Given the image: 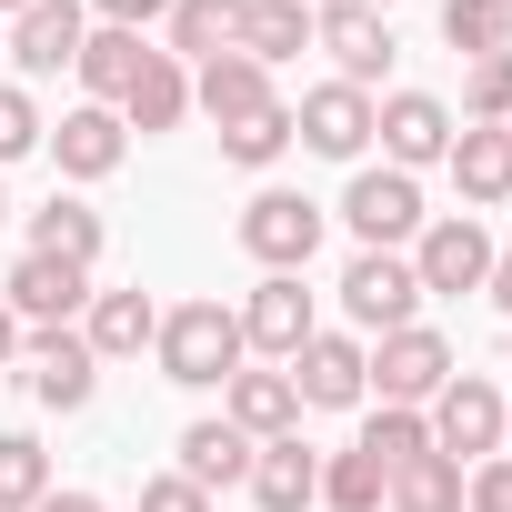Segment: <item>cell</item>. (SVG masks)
<instances>
[{
    "mask_svg": "<svg viewBox=\"0 0 512 512\" xmlns=\"http://www.w3.org/2000/svg\"><path fill=\"white\" fill-rule=\"evenodd\" d=\"M362 11H382V21H392V0H362Z\"/></svg>",
    "mask_w": 512,
    "mask_h": 512,
    "instance_id": "cell-44",
    "label": "cell"
},
{
    "mask_svg": "<svg viewBox=\"0 0 512 512\" xmlns=\"http://www.w3.org/2000/svg\"><path fill=\"white\" fill-rule=\"evenodd\" d=\"M221 422H231L241 442H282V432H302L292 372H231V382H221Z\"/></svg>",
    "mask_w": 512,
    "mask_h": 512,
    "instance_id": "cell-17",
    "label": "cell"
},
{
    "mask_svg": "<svg viewBox=\"0 0 512 512\" xmlns=\"http://www.w3.org/2000/svg\"><path fill=\"white\" fill-rule=\"evenodd\" d=\"M292 141L322 151V161H352V171H362V151H372V91H352V81H312V91L292 101Z\"/></svg>",
    "mask_w": 512,
    "mask_h": 512,
    "instance_id": "cell-9",
    "label": "cell"
},
{
    "mask_svg": "<svg viewBox=\"0 0 512 512\" xmlns=\"http://www.w3.org/2000/svg\"><path fill=\"white\" fill-rule=\"evenodd\" d=\"M442 171H452V191L472 201V211H502L512 201V131H452V151H442Z\"/></svg>",
    "mask_w": 512,
    "mask_h": 512,
    "instance_id": "cell-21",
    "label": "cell"
},
{
    "mask_svg": "<svg viewBox=\"0 0 512 512\" xmlns=\"http://www.w3.org/2000/svg\"><path fill=\"white\" fill-rule=\"evenodd\" d=\"M282 151H292V101H272V111H251V121L221 131V161L231 171H272Z\"/></svg>",
    "mask_w": 512,
    "mask_h": 512,
    "instance_id": "cell-30",
    "label": "cell"
},
{
    "mask_svg": "<svg viewBox=\"0 0 512 512\" xmlns=\"http://www.w3.org/2000/svg\"><path fill=\"white\" fill-rule=\"evenodd\" d=\"M342 221H352V241H362V251H412L432 211H422V181H412V171L362 161V171L342 181Z\"/></svg>",
    "mask_w": 512,
    "mask_h": 512,
    "instance_id": "cell-2",
    "label": "cell"
},
{
    "mask_svg": "<svg viewBox=\"0 0 512 512\" xmlns=\"http://www.w3.org/2000/svg\"><path fill=\"white\" fill-rule=\"evenodd\" d=\"M362 352H372V392H382V402H402V412H422V402L462 372V362H452V342H442L432 322H402V332H382V342H362Z\"/></svg>",
    "mask_w": 512,
    "mask_h": 512,
    "instance_id": "cell-5",
    "label": "cell"
},
{
    "mask_svg": "<svg viewBox=\"0 0 512 512\" xmlns=\"http://www.w3.org/2000/svg\"><path fill=\"white\" fill-rule=\"evenodd\" d=\"M141 512H211V492L181 482V472H151V482H141Z\"/></svg>",
    "mask_w": 512,
    "mask_h": 512,
    "instance_id": "cell-37",
    "label": "cell"
},
{
    "mask_svg": "<svg viewBox=\"0 0 512 512\" xmlns=\"http://www.w3.org/2000/svg\"><path fill=\"white\" fill-rule=\"evenodd\" d=\"M41 512H101V492H61V482H51V492H41Z\"/></svg>",
    "mask_w": 512,
    "mask_h": 512,
    "instance_id": "cell-39",
    "label": "cell"
},
{
    "mask_svg": "<svg viewBox=\"0 0 512 512\" xmlns=\"http://www.w3.org/2000/svg\"><path fill=\"white\" fill-rule=\"evenodd\" d=\"M251 502H262V512H312V502H322V452H312L302 432L251 442Z\"/></svg>",
    "mask_w": 512,
    "mask_h": 512,
    "instance_id": "cell-18",
    "label": "cell"
},
{
    "mask_svg": "<svg viewBox=\"0 0 512 512\" xmlns=\"http://www.w3.org/2000/svg\"><path fill=\"white\" fill-rule=\"evenodd\" d=\"M151 362H161V382H181V392H221V382L241 372V312H231V302H171L161 332H151Z\"/></svg>",
    "mask_w": 512,
    "mask_h": 512,
    "instance_id": "cell-1",
    "label": "cell"
},
{
    "mask_svg": "<svg viewBox=\"0 0 512 512\" xmlns=\"http://www.w3.org/2000/svg\"><path fill=\"white\" fill-rule=\"evenodd\" d=\"M502 452H512V402H502Z\"/></svg>",
    "mask_w": 512,
    "mask_h": 512,
    "instance_id": "cell-43",
    "label": "cell"
},
{
    "mask_svg": "<svg viewBox=\"0 0 512 512\" xmlns=\"http://www.w3.org/2000/svg\"><path fill=\"white\" fill-rule=\"evenodd\" d=\"M352 452H372L382 472H402V462H422V452H432V422H422V412H402V402H382V412L362 422V442H352Z\"/></svg>",
    "mask_w": 512,
    "mask_h": 512,
    "instance_id": "cell-31",
    "label": "cell"
},
{
    "mask_svg": "<svg viewBox=\"0 0 512 512\" xmlns=\"http://www.w3.org/2000/svg\"><path fill=\"white\" fill-rule=\"evenodd\" d=\"M462 121H472V131H502V121H512V51H492V61L462 71Z\"/></svg>",
    "mask_w": 512,
    "mask_h": 512,
    "instance_id": "cell-34",
    "label": "cell"
},
{
    "mask_svg": "<svg viewBox=\"0 0 512 512\" xmlns=\"http://www.w3.org/2000/svg\"><path fill=\"white\" fill-rule=\"evenodd\" d=\"M382 492H392V472L372 452H322V502L332 512H382Z\"/></svg>",
    "mask_w": 512,
    "mask_h": 512,
    "instance_id": "cell-32",
    "label": "cell"
},
{
    "mask_svg": "<svg viewBox=\"0 0 512 512\" xmlns=\"http://www.w3.org/2000/svg\"><path fill=\"white\" fill-rule=\"evenodd\" d=\"M141 31H101L91 21V41H81V61H71V81H81V101H101V111H121V91L141 81Z\"/></svg>",
    "mask_w": 512,
    "mask_h": 512,
    "instance_id": "cell-24",
    "label": "cell"
},
{
    "mask_svg": "<svg viewBox=\"0 0 512 512\" xmlns=\"http://www.w3.org/2000/svg\"><path fill=\"white\" fill-rule=\"evenodd\" d=\"M231 21H241V0H171L161 41H171V61H211V51H231Z\"/></svg>",
    "mask_w": 512,
    "mask_h": 512,
    "instance_id": "cell-27",
    "label": "cell"
},
{
    "mask_svg": "<svg viewBox=\"0 0 512 512\" xmlns=\"http://www.w3.org/2000/svg\"><path fill=\"white\" fill-rule=\"evenodd\" d=\"M372 141H382V161L392 171H432L442 151H452V111L432 101V91H392V101H372Z\"/></svg>",
    "mask_w": 512,
    "mask_h": 512,
    "instance_id": "cell-13",
    "label": "cell"
},
{
    "mask_svg": "<svg viewBox=\"0 0 512 512\" xmlns=\"http://www.w3.org/2000/svg\"><path fill=\"white\" fill-rule=\"evenodd\" d=\"M41 151L61 161V181H111V171L131 161V131H121V111H101V101H71V111L41 131Z\"/></svg>",
    "mask_w": 512,
    "mask_h": 512,
    "instance_id": "cell-14",
    "label": "cell"
},
{
    "mask_svg": "<svg viewBox=\"0 0 512 512\" xmlns=\"http://www.w3.org/2000/svg\"><path fill=\"white\" fill-rule=\"evenodd\" d=\"M0 221H11V191H0Z\"/></svg>",
    "mask_w": 512,
    "mask_h": 512,
    "instance_id": "cell-45",
    "label": "cell"
},
{
    "mask_svg": "<svg viewBox=\"0 0 512 512\" xmlns=\"http://www.w3.org/2000/svg\"><path fill=\"white\" fill-rule=\"evenodd\" d=\"M0 302H11V322H21V332H51V322H81V312H91V272L21 251V262H11V282H0Z\"/></svg>",
    "mask_w": 512,
    "mask_h": 512,
    "instance_id": "cell-15",
    "label": "cell"
},
{
    "mask_svg": "<svg viewBox=\"0 0 512 512\" xmlns=\"http://www.w3.org/2000/svg\"><path fill=\"white\" fill-rule=\"evenodd\" d=\"M502 131H512V121H502Z\"/></svg>",
    "mask_w": 512,
    "mask_h": 512,
    "instance_id": "cell-46",
    "label": "cell"
},
{
    "mask_svg": "<svg viewBox=\"0 0 512 512\" xmlns=\"http://www.w3.org/2000/svg\"><path fill=\"white\" fill-rule=\"evenodd\" d=\"M402 262H412L422 302H432V292H482V282H492V231H482L472 211H442V221H422V241L402 251Z\"/></svg>",
    "mask_w": 512,
    "mask_h": 512,
    "instance_id": "cell-7",
    "label": "cell"
},
{
    "mask_svg": "<svg viewBox=\"0 0 512 512\" xmlns=\"http://www.w3.org/2000/svg\"><path fill=\"white\" fill-rule=\"evenodd\" d=\"M81 41H91V11H81V0H31V11L0 31V51L21 61V81H61V71L81 61Z\"/></svg>",
    "mask_w": 512,
    "mask_h": 512,
    "instance_id": "cell-12",
    "label": "cell"
},
{
    "mask_svg": "<svg viewBox=\"0 0 512 512\" xmlns=\"http://www.w3.org/2000/svg\"><path fill=\"white\" fill-rule=\"evenodd\" d=\"M41 492H51V452L31 432H0V512H41Z\"/></svg>",
    "mask_w": 512,
    "mask_h": 512,
    "instance_id": "cell-33",
    "label": "cell"
},
{
    "mask_svg": "<svg viewBox=\"0 0 512 512\" xmlns=\"http://www.w3.org/2000/svg\"><path fill=\"white\" fill-rule=\"evenodd\" d=\"M41 131H51V121L31 111V91H21V81H0V171H11L21 151H41Z\"/></svg>",
    "mask_w": 512,
    "mask_h": 512,
    "instance_id": "cell-35",
    "label": "cell"
},
{
    "mask_svg": "<svg viewBox=\"0 0 512 512\" xmlns=\"http://www.w3.org/2000/svg\"><path fill=\"white\" fill-rule=\"evenodd\" d=\"M462 512H512V452H492V462L462 472Z\"/></svg>",
    "mask_w": 512,
    "mask_h": 512,
    "instance_id": "cell-36",
    "label": "cell"
},
{
    "mask_svg": "<svg viewBox=\"0 0 512 512\" xmlns=\"http://www.w3.org/2000/svg\"><path fill=\"white\" fill-rule=\"evenodd\" d=\"M21 392H31L41 412H91V392H101V362H91L81 322H51V332H21Z\"/></svg>",
    "mask_w": 512,
    "mask_h": 512,
    "instance_id": "cell-3",
    "label": "cell"
},
{
    "mask_svg": "<svg viewBox=\"0 0 512 512\" xmlns=\"http://www.w3.org/2000/svg\"><path fill=\"white\" fill-rule=\"evenodd\" d=\"M422 422H432V452H442V462H492V452H502V392H492L482 372H452V382L422 402Z\"/></svg>",
    "mask_w": 512,
    "mask_h": 512,
    "instance_id": "cell-6",
    "label": "cell"
},
{
    "mask_svg": "<svg viewBox=\"0 0 512 512\" xmlns=\"http://www.w3.org/2000/svg\"><path fill=\"white\" fill-rule=\"evenodd\" d=\"M342 312H352V332H402V322H422V282H412V262L402 251H352L342 262Z\"/></svg>",
    "mask_w": 512,
    "mask_h": 512,
    "instance_id": "cell-8",
    "label": "cell"
},
{
    "mask_svg": "<svg viewBox=\"0 0 512 512\" xmlns=\"http://www.w3.org/2000/svg\"><path fill=\"white\" fill-rule=\"evenodd\" d=\"M101 241H111V231H101V211H91V201H71V191H51V201L31 211V251H41V262L91 272V262H101Z\"/></svg>",
    "mask_w": 512,
    "mask_h": 512,
    "instance_id": "cell-23",
    "label": "cell"
},
{
    "mask_svg": "<svg viewBox=\"0 0 512 512\" xmlns=\"http://www.w3.org/2000/svg\"><path fill=\"white\" fill-rule=\"evenodd\" d=\"M482 292H492V302L512 312V251H492V282H482Z\"/></svg>",
    "mask_w": 512,
    "mask_h": 512,
    "instance_id": "cell-40",
    "label": "cell"
},
{
    "mask_svg": "<svg viewBox=\"0 0 512 512\" xmlns=\"http://www.w3.org/2000/svg\"><path fill=\"white\" fill-rule=\"evenodd\" d=\"M231 51H241V61H262V71L302 61V51H312V0H241Z\"/></svg>",
    "mask_w": 512,
    "mask_h": 512,
    "instance_id": "cell-19",
    "label": "cell"
},
{
    "mask_svg": "<svg viewBox=\"0 0 512 512\" xmlns=\"http://www.w3.org/2000/svg\"><path fill=\"white\" fill-rule=\"evenodd\" d=\"M81 11L101 31H151V21H171V0H81Z\"/></svg>",
    "mask_w": 512,
    "mask_h": 512,
    "instance_id": "cell-38",
    "label": "cell"
},
{
    "mask_svg": "<svg viewBox=\"0 0 512 512\" xmlns=\"http://www.w3.org/2000/svg\"><path fill=\"white\" fill-rule=\"evenodd\" d=\"M21 11H31V0H0V21H21Z\"/></svg>",
    "mask_w": 512,
    "mask_h": 512,
    "instance_id": "cell-42",
    "label": "cell"
},
{
    "mask_svg": "<svg viewBox=\"0 0 512 512\" xmlns=\"http://www.w3.org/2000/svg\"><path fill=\"white\" fill-rule=\"evenodd\" d=\"M382 512H462V462H442V452L402 462L392 492H382Z\"/></svg>",
    "mask_w": 512,
    "mask_h": 512,
    "instance_id": "cell-29",
    "label": "cell"
},
{
    "mask_svg": "<svg viewBox=\"0 0 512 512\" xmlns=\"http://www.w3.org/2000/svg\"><path fill=\"white\" fill-rule=\"evenodd\" d=\"M292 392H302V412H362L372 402V352L352 332H312L292 352Z\"/></svg>",
    "mask_w": 512,
    "mask_h": 512,
    "instance_id": "cell-10",
    "label": "cell"
},
{
    "mask_svg": "<svg viewBox=\"0 0 512 512\" xmlns=\"http://www.w3.org/2000/svg\"><path fill=\"white\" fill-rule=\"evenodd\" d=\"M312 332H322V322H312V292H302V272H262V282H251V302H241V352L292 362Z\"/></svg>",
    "mask_w": 512,
    "mask_h": 512,
    "instance_id": "cell-11",
    "label": "cell"
},
{
    "mask_svg": "<svg viewBox=\"0 0 512 512\" xmlns=\"http://www.w3.org/2000/svg\"><path fill=\"white\" fill-rule=\"evenodd\" d=\"M442 51H462V61L512 51V0H442Z\"/></svg>",
    "mask_w": 512,
    "mask_h": 512,
    "instance_id": "cell-28",
    "label": "cell"
},
{
    "mask_svg": "<svg viewBox=\"0 0 512 512\" xmlns=\"http://www.w3.org/2000/svg\"><path fill=\"white\" fill-rule=\"evenodd\" d=\"M181 111H191V71H181L171 51H151V61H141V81L121 91V131H141V141H151V131H181Z\"/></svg>",
    "mask_w": 512,
    "mask_h": 512,
    "instance_id": "cell-25",
    "label": "cell"
},
{
    "mask_svg": "<svg viewBox=\"0 0 512 512\" xmlns=\"http://www.w3.org/2000/svg\"><path fill=\"white\" fill-rule=\"evenodd\" d=\"M322 201H302V191H251V211H241V251L262 272H312V251H322Z\"/></svg>",
    "mask_w": 512,
    "mask_h": 512,
    "instance_id": "cell-4",
    "label": "cell"
},
{
    "mask_svg": "<svg viewBox=\"0 0 512 512\" xmlns=\"http://www.w3.org/2000/svg\"><path fill=\"white\" fill-rule=\"evenodd\" d=\"M171 452H181L171 472H181V482H201V492H231V482H251V442H241L231 422H191Z\"/></svg>",
    "mask_w": 512,
    "mask_h": 512,
    "instance_id": "cell-26",
    "label": "cell"
},
{
    "mask_svg": "<svg viewBox=\"0 0 512 512\" xmlns=\"http://www.w3.org/2000/svg\"><path fill=\"white\" fill-rule=\"evenodd\" d=\"M151 332H161V302H151V292H91V312H81L91 362H141Z\"/></svg>",
    "mask_w": 512,
    "mask_h": 512,
    "instance_id": "cell-20",
    "label": "cell"
},
{
    "mask_svg": "<svg viewBox=\"0 0 512 512\" xmlns=\"http://www.w3.org/2000/svg\"><path fill=\"white\" fill-rule=\"evenodd\" d=\"M312 41L332 51V81H352V91H372V81L392 71V21L362 11V0H332V11H312Z\"/></svg>",
    "mask_w": 512,
    "mask_h": 512,
    "instance_id": "cell-16",
    "label": "cell"
},
{
    "mask_svg": "<svg viewBox=\"0 0 512 512\" xmlns=\"http://www.w3.org/2000/svg\"><path fill=\"white\" fill-rule=\"evenodd\" d=\"M191 111H211L221 131L251 121V111H272V71H262V61H241V51H211V61L191 71Z\"/></svg>",
    "mask_w": 512,
    "mask_h": 512,
    "instance_id": "cell-22",
    "label": "cell"
},
{
    "mask_svg": "<svg viewBox=\"0 0 512 512\" xmlns=\"http://www.w3.org/2000/svg\"><path fill=\"white\" fill-rule=\"evenodd\" d=\"M21 362V322H11V302H0V372Z\"/></svg>",
    "mask_w": 512,
    "mask_h": 512,
    "instance_id": "cell-41",
    "label": "cell"
}]
</instances>
